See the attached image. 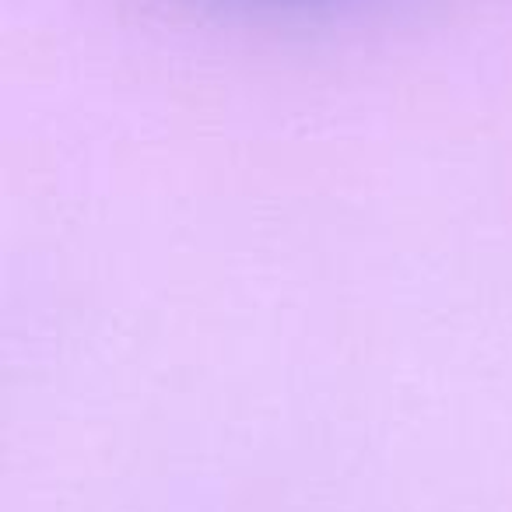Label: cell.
Listing matches in <instances>:
<instances>
[]
</instances>
